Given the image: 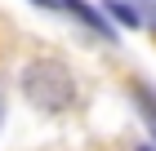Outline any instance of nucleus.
I'll list each match as a JSON object with an SVG mask.
<instances>
[{
  "instance_id": "obj_1",
  "label": "nucleus",
  "mask_w": 156,
  "mask_h": 151,
  "mask_svg": "<svg viewBox=\"0 0 156 151\" xmlns=\"http://www.w3.org/2000/svg\"><path fill=\"white\" fill-rule=\"evenodd\" d=\"M23 93L31 98V107H40V111H67L76 98V80H72V71L62 67L58 58H36V62H27L23 71Z\"/></svg>"
},
{
  "instance_id": "obj_2",
  "label": "nucleus",
  "mask_w": 156,
  "mask_h": 151,
  "mask_svg": "<svg viewBox=\"0 0 156 151\" xmlns=\"http://www.w3.org/2000/svg\"><path fill=\"white\" fill-rule=\"evenodd\" d=\"M62 9L72 13V18H80V22L89 27V31H98L103 40H116V27L107 22V13H103V9H94V5H85V0H62Z\"/></svg>"
},
{
  "instance_id": "obj_3",
  "label": "nucleus",
  "mask_w": 156,
  "mask_h": 151,
  "mask_svg": "<svg viewBox=\"0 0 156 151\" xmlns=\"http://www.w3.org/2000/svg\"><path fill=\"white\" fill-rule=\"evenodd\" d=\"M107 18H116L120 27H143V9L138 5H129V0H107Z\"/></svg>"
},
{
  "instance_id": "obj_4",
  "label": "nucleus",
  "mask_w": 156,
  "mask_h": 151,
  "mask_svg": "<svg viewBox=\"0 0 156 151\" xmlns=\"http://www.w3.org/2000/svg\"><path fill=\"white\" fill-rule=\"evenodd\" d=\"M138 5H143V9L152 13V27H156V0H138Z\"/></svg>"
},
{
  "instance_id": "obj_5",
  "label": "nucleus",
  "mask_w": 156,
  "mask_h": 151,
  "mask_svg": "<svg viewBox=\"0 0 156 151\" xmlns=\"http://www.w3.org/2000/svg\"><path fill=\"white\" fill-rule=\"evenodd\" d=\"M36 5H45V9H62V0H36Z\"/></svg>"
},
{
  "instance_id": "obj_6",
  "label": "nucleus",
  "mask_w": 156,
  "mask_h": 151,
  "mask_svg": "<svg viewBox=\"0 0 156 151\" xmlns=\"http://www.w3.org/2000/svg\"><path fill=\"white\" fill-rule=\"evenodd\" d=\"M138 151H156V147H138Z\"/></svg>"
},
{
  "instance_id": "obj_7",
  "label": "nucleus",
  "mask_w": 156,
  "mask_h": 151,
  "mask_svg": "<svg viewBox=\"0 0 156 151\" xmlns=\"http://www.w3.org/2000/svg\"><path fill=\"white\" fill-rule=\"evenodd\" d=\"M0 111H5V102H0Z\"/></svg>"
},
{
  "instance_id": "obj_8",
  "label": "nucleus",
  "mask_w": 156,
  "mask_h": 151,
  "mask_svg": "<svg viewBox=\"0 0 156 151\" xmlns=\"http://www.w3.org/2000/svg\"><path fill=\"white\" fill-rule=\"evenodd\" d=\"M152 133H156V125H152Z\"/></svg>"
}]
</instances>
